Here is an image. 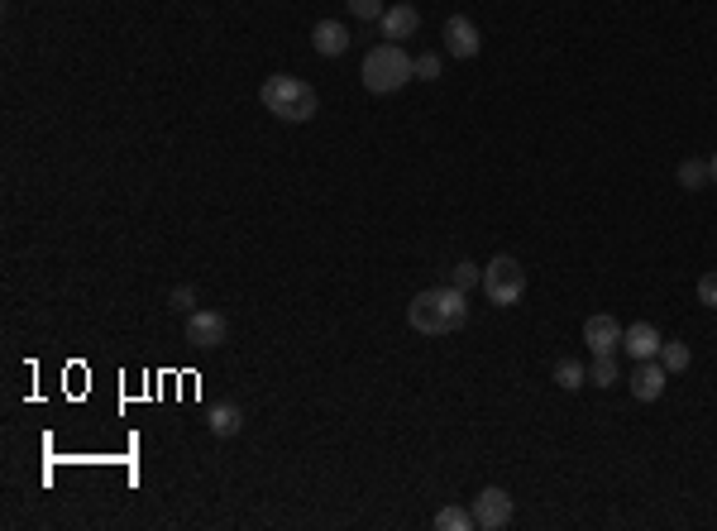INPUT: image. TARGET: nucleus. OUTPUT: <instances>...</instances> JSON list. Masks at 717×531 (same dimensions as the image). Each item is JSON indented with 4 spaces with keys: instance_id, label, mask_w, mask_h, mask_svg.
Here are the masks:
<instances>
[{
    "instance_id": "obj_17",
    "label": "nucleus",
    "mask_w": 717,
    "mask_h": 531,
    "mask_svg": "<svg viewBox=\"0 0 717 531\" xmlns=\"http://www.w3.org/2000/svg\"><path fill=\"white\" fill-rule=\"evenodd\" d=\"M555 383H560V388H584L588 369L579 364V359H560V364H555Z\"/></svg>"
},
{
    "instance_id": "obj_9",
    "label": "nucleus",
    "mask_w": 717,
    "mask_h": 531,
    "mask_svg": "<svg viewBox=\"0 0 717 531\" xmlns=\"http://www.w3.org/2000/svg\"><path fill=\"white\" fill-rule=\"evenodd\" d=\"M670 383V369L660 359H636V374H631V398L636 402H655Z\"/></svg>"
},
{
    "instance_id": "obj_20",
    "label": "nucleus",
    "mask_w": 717,
    "mask_h": 531,
    "mask_svg": "<svg viewBox=\"0 0 717 531\" xmlns=\"http://www.w3.org/2000/svg\"><path fill=\"white\" fill-rule=\"evenodd\" d=\"M349 10H354V15H359V20H383V10H388V5H383V0H349Z\"/></svg>"
},
{
    "instance_id": "obj_3",
    "label": "nucleus",
    "mask_w": 717,
    "mask_h": 531,
    "mask_svg": "<svg viewBox=\"0 0 717 531\" xmlns=\"http://www.w3.org/2000/svg\"><path fill=\"white\" fill-rule=\"evenodd\" d=\"M412 77H416V63L402 53V44H378L364 58V87L373 96H392L397 87H407Z\"/></svg>"
},
{
    "instance_id": "obj_13",
    "label": "nucleus",
    "mask_w": 717,
    "mask_h": 531,
    "mask_svg": "<svg viewBox=\"0 0 717 531\" xmlns=\"http://www.w3.org/2000/svg\"><path fill=\"white\" fill-rule=\"evenodd\" d=\"M206 426H211L216 436H239V431H244V412H239L235 402H220V407H211Z\"/></svg>"
},
{
    "instance_id": "obj_2",
    "label": "nucleus",
    "mask_w": 717,
    "mask_h": 531,
    "mask_svg": "<svg viewBox=\"0 0 717 531\" xmlns=\"http://www.w3.org/2000/svg\"><path fill=\"white\" fill-rule=\"evenodd\" d=\"M259 101L268 115H278V120H311V115L321 111V96H316V87L311 82H302V77H287V72H278V77H268L259 87Z\"/></svg>"
},
{
    "instance_id": "obj_15",
    "label": "nucleus",
    "mask_w": 717,
    "mask_h": 531,
    "mask_svg": "<svg viewBox=\"0 0 717 531\" xmlns=\"http://www.w3.org/2000/svg\"><path fill=\"white\" fill-rule=\"evenodd\" d=\"M435 527H440V531H469V527H478L474 508H469V512H464V508H440V512H435Z\"/></svg>"
},
{
    "instance_id": "obj_11",
    "label": "nucleus",
    "mask_w": 717,
    "mask_h": 531,
    "mask_svg": "<svg viewBox=\"0 0 717 531\" xmlns=\"http://www.w3.org/2000/svg\"><path fill=\"white\" fill-rule=\"evenodd\" d=\"M660 345H665V340H660V331H655L651 321H636V326L622 331V350H627L631 359H655Z\"/></svg>"
},
{
    "instance_id": "obj_1",
    "label": "nucleus",
    "mask_w": 717,
    "mask_h": 531,
    "mask_svg": "<svg viewBox=\"0 0 717 531\" xmlns=\"http://www.w3.org/2000/svg\"><path fill=\"white\" fill-rule=\"evenodd\" d=\"M469 321V292H459L455 283L450 288H431L416 292L412 307H407V326L421 335H450Z\"/></svg>"
},
{
    "instance_id": "obj_16",
    "label": "nucleus",
    "mask_w": 717,
    "mask_h": 531,
    "mask_svg": "<svg viewBox=\"0 0 717 531\" xmlns=\"http://www.w3.org/2000/svg\"><path fill=\"white\" fill-rule=\"evenodd\" d=\"M588 383L612 388V383H617V359H612V354H593V364H588Z\"/></svg>"
},
{
    "instance_id": "obj_24",
    "label": "nucleus",
    "mask_w": 717,
    "mask_h": 531,
    "mask_svg": "<svg viewBox=\"0 0 717 531\" xmlns=\"http://www.w3.org/2000/svg\"><path fill=\"white\" fill-rule=\"evenodd\" d=\"M708 173H713V182H717V154H713V158H708Z\"/></svg>"
},
{
    "instance_id": "obj_4",
    "label": "nucleus",
    "mask_w": 717,
    "mask_h": 531,
    "mask_svg": "<svg viewBox=\"0 0 717 531\" xmlns=\"http://www.w3.org/2000/svg\"><path fill=\"white\" fill-rule=\"evenodd\" d=\"M483 292L493 307H517L526 297V268L512 259V254H498L488 259V273H483Z\"/></svg>"
},
{
    "instance_id": "obj_12",
    "label": "nucleus",
    "mask_w": 717,
    "mask_h": 531,
    "mask_svg": "<svg viewBox=\"0 0 717 531\" xmlns=\"http://www.w3.org/2000/svg\"><path fill=\"white\" fill-rule=\"evenodd\" d=\"M311 44H316V53L321 58H340L349 48V34H345V24H335V20H321L316 29H311Z\"/></svg>"
},
{
    "instance_id": "obj_18",
    "label": "nucleus",
    "mask_w": 717,
    "mask_h": 531,
    "mask_svg": "<svg viewBox=\"0 0 717 531\" xmlns=\"http://www.w3.org/2000/svg\"><path fill=\"white\" fill-rule=\"evenodd\" d=\"M679 182H684L689 192H698L703 182H713V173H708V163H703V158H689V163H679Z\"/></svg>"
},
{
    "instance_id": "obj_6",
    "label": "nucleus",
    "mask_w": 717,
    "mask_h": 531,
    "mask_svg": "<svg viewBox=\"0 0 717 531\" xmlns=\"http://www.w3.org/2000/svg\"><path fill=\"white\" fill-rule=\"evenodd\" d=\"M225 335H230V326H225L220 311H192L187 316V345H196V350H216V345H225Z\"/></svg>"
},
{
    "instance_id": "obj_10",
    "label": "nucleus",
    "mask_w": 717,
    "mask_h": 531,
    "mask_svg": "<svg viewBox=\"0 0 717 531\" xmlns=\"http://www.w3.org/2000/svg\"><path fill=\"white\" fill-rule=\"evenodd\" d=\"M378 29H383L388 44H402V39H412L416 29H421V10H416V5H388Z\"/></svg>"
},
{
    "instance_id": "obj_21",
    "label": "nucleus",
    "mask_w": 717,
    "mask_h": 531,
    "mask_svg": "<svg viewBox=\"0 0 717 531\" xmlns=\"http://www.w3.org/2000/svg\"><path fill=\"white\" fill-rule=\"evenodd\" d=\"M416 77H421V82H435V77H440V53H421V58H416Z\"/></svg>"
},
{
    "instance_id": "obj_23",
    "label": "nucleus",
    "mask_w": 717,
    "mask_h": 531,
    "mask_svg": "<svg viewBox=\"0 0 717 531\" xmlns=\"http://www.w3.org/2000/svg\"><path fill=\"white\" fill-rule=\"evenodd\" d=\"M192 302H196V292H192V288H173V297H168V307H173V311H187Z\"/></svg>"
},
{
    "instance_id": "obj_22",
    "label": "nucleus",
    "mask_w": 717,
    "mask_h": 531,
    "mask_svg": "<svg viewBox=\"0 0 717 531\" xmlns=\"http://www.w3.org/2000/svg\"><path fill=\"white\" fill-rule=\"evenodd\" d=\"M698 302L717 311V273H703V278H698Z\"/></svg>"
},
{
    "instance_id": "obj_5",
    "label": "nucleus",
    "mask_w": 717,
    "mask_h": 531,
    "mask_svg": "<svg viewBox=\"0 0 717 531\" xmlns=\"http://www.w3.org/2000/svg\"><path fill=\"white\" fill-rule=\"evenodd\" d=\"M512 517H517V503H512V493H507V488H483V493L474 498V522L483 531L512 527Z\"/></svg>"
},
{
    "instance_id": "obj_19",
    "label": "nucleus",
    "mask_w": 717,
    "mask_h": 531,
    "mask_svg": "<svg viewBox=\"0 0 717 531\" xmlns=\"http://www.w3.org/2000/svg\"><path fill=\"white\" fill-rule=\"evenodd\" d=\"M450 283H455L459 292H469V288H478V283H483V273H478V264H469V259H464V264H455Z\"/></svg>"
},
{
    "instance_id": "obj_7",
    "label": "nucleus",
    "mask_w": 717,
    "mask_h": 531,
    "mask_svg": "<svg viewBox=\"0 0 717 531\" xmlns=\"http://www.w3.org/2000/svg\"><path fill=\"white\" fill-rule=\"evenodd\" d=\"M445 48H450V58H478V48H483L478 24L469 15H450L445 20Z\"/></svg>"
},
{
    "instance_id": "obj_14",
    "label": "nucleus",
    "mask_w": 717,
    "mask_h": 531,
    "mask_svg": "<svg viewBox=\"0 0 717 531\" xmlns=\"http://www.w3.org/2000/svg\"><path fill=\"white\" fill-rule=\"evenodd\" d=\"M655 359H660V364H665L670 374H684L694 354H689V345H684V340H665V345H660V354H655Z\"/></svg>"
},
{
    "instance_id": "obj_8",
    "label": "nucleus",
    "mask_w": 717,
    "mask_h": 531,
    "mask_svg": "<svg viewBox=\"0 0 717 531\" xmlns=\"http://www.w3.org/2000/svg\"><path fill=\"white\" fill-rule=\"evenodd\" d=\"M584 345L593 354H617L622 350V326H617V316H608V311L588 316L584 321Z\"/></svg>"
}]
</instances>
